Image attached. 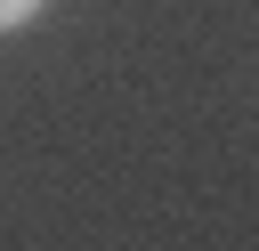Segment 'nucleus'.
<instances>
[{"label":"nucleus","mask_w":259,"mask_h":251,"mask_svg":"<svg viewBox=\"0 0 259 251\" xmlns=\"http://www.w3.org/2000/svg\"><path fill=\"white\" fill-rule=\"evenodd\" d=\"M32 8H40V0H0V32H8V24H24Z\"/></svg>","instance_id":"f257e3e1"}]
</instances>
